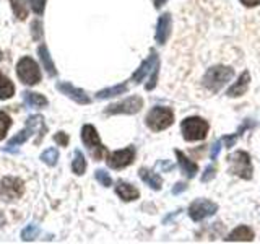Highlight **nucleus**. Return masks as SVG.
Returning a JSON list of instances; mask_svg holds the SVG:
<instances>
[{
    "label": "nucleus",
    "instance_id": "nucleus-1",
    "mask_svg": "<svg viewBox=\"0 0 260 244\" xmlns=\"http://www.w3.org/2000/svg\"><path fill=\"white\" fill-rule=\"evenodd\" d=\"M233 77H234V69L226 67V65H215V67H211L205 72V75L202 78V86L208 93L215 95L228 81H231Z\"/></svg>",
    "mask_w": 260,
    "mask_h": 244
},
{
    "label": "nucleus",
    "instance_id": "nucleus-2",
    "mask_svg": "<svg viewBox=\"0 0 260 244\" xmlns=\"http://www.w3.org/2000/svg\"><path fill=\"white\" fill-rule=\"evenodd\" d=\"M158 73H159V59H158L156 51L151 49L150 55L146 57V60L142 62V65L132 75V81L134 83H142V81L150 75V80H148V83L145 85V88L148 89V92H151L158 83Z\"/></svg>",
    "mask_w": 260,
    "mask_h": 244
},
{
    "label": "nucleus",
    "instance_id": "nucleus-3",
    "mask_svg": "<svg viewBox=\"0 0 260 244\" xmlns=\"http://www.w3.org/2000/svg\"><path fill=\"white\" fill-rule=\"evenodd\" d=\"M182 129V137L187 142H197V140H203L208 134V122L202 117H187L182 120L181 124Z\"/></svg>",
    "mask_w": 260,
    "mask_h": 244
},
{
    "label": "nucleus",
    "instance_id": "nucleus-4",
    "mask_svg": "<svg viewBox=\"0 0 260 244\" xmlns=\"http://www.w3.org/2000/svg\"><path fill=\"white\" fill-rule=\"evenodd\" d=\"M174 120V114L169 108H165V106H156L153 108L148 116H146V126H148L154 132H159V130L168 129Z\"/></svg>",
    "mask_w": 260,
    "mask_h": 244
},
{
    "label": "nucleus",
    "instance_id": "nucleus-5",
    "mask_svg": "<svg viewBox=\"0 0 260 244\" xmlns=\"http://www.w3.org/2000/svg\"><path fill=\"white\" fill-rule=\"evenodd\" d=\"M81 140H83L88 151L91 153V157L96 161L103 160L106 148L101 143V138H100V135H98V130L93 126H89V124L83 126V129H81Z\"/></svg>",
    "mask_w": 260,
    "mask_h": 244
},
{
    "label": "nucleus",
    "instance_id": "nucleus-6",
    "mask_svg": "<svg viewBox=\"0 0 260 244\" xmlns=\"http://www.w3.org/2000/svg\"><path fill=\"white\" fill-rule=\"evenodd\" d=\"M16 75L24 85H36L41 81V70L39 65L31 59V57H23L16 64Z\"/></svg>",
    "mask_w": 260,
    "mask_h": 244
},
{
    "label": "nucleus",
    "instance_id": "nucleus-7",
    "mask_svg": "<svg viewBox=\"0 0 260 244\" xmlns=\"http://www.w3.org/2000/svg\"><path fill=\"white\" fill-rule=\"evenodd\" d=\"M230 173L234 176H239L242 179H249L252 177V163L250 157L247 151H236L230 155Z\"/></svg>",
    "mask_w": 260,
    "mask_h": 244
},
{
    "label": "nucleus",
    "instance_id": "nucleus-8",
    "mask_svg": "<svg viewBox=\"0 0 260 244\" xmlns=\"http://www.w3.org/2000/svg\"><path fill=\"white\" fill-rule=\"evenodd\" d=\"M142 108H143L142 98L140 96H130L124 101L108 106L104 112L108 114V116H114V114H137Z\"/></svg>",
    "mask_w": 260,
    "mask_h": 244
},
{
    "label": "nucleus",
    "instance_id": "nucleus-9",
    "mask_svg": "<svg viewBox=\"0 0 260 244\" xmlns=\"http://www.w3.org/2000/svg\"><path fill=\"white\" fill-rule=\"evenodd\" d=\"M218 210V205L215 202L207 200V199H199L190 203L189 207V217L193 220V222H202L207 217L215 215Z\"/></svg>",
    "mask_w": 260,
    "mask_h": 244
},
{
    "label": "nucleus",
    "instance_id": "nucleus-10",
    "mask_svg": "<svg viewBox=\"0 0 260 244\" xmlns=\"http://www.w3.org/2000/svg\"><path fill=\"white\" fill-rule=\"evenodd\" d=\"M134 158H135L134 146H127V148H124V150H117V151L108 153L106 161H108L109 168H112V169H122V168H127L128 165H132Z\"/></svg>",
    "mask_w": 260,
    "mask_h": 244
},
{
    "label": "nucleus",
    "instance_id": "nucleus-11",
    "mask_svg": "<svg viewBox=\"0 0 260 244\" xmlns=\"http://www.w3.org/2000/svg\"><path fill=\"white\" fill-rule=\"evenodd\" d=\"M23 192H24V182L20 177L7 176L2 179V182H0V194H2L7 200L20 199Z\"/></svg>",
    "mask_w": 260,
    "mask_h": 244
},
{
    "label": "nucleus",
    "instance_id": "nucleus-12",
    "mask_svg": "<svg viewBox=\"0 0 260 244\" xmlns=\"http://www.w3.org/2000/svg\"><path fill=\"white\" fill-rule=\"evenodd\" d=\"M57 89H59L60 93H63L65 96H69L70 100L78 103V104H89V103H91L89 96L83 92V89L73 86L72 83H69V81H60V83H57Z\"/></svg>",
    "mask_w": 260,
    "mask_h": 244
},
{
    "label": "nucleus",
    "instance_id": "nucleus-13",
    "mask_svg": "<svg viewBox=\"0 0 260 244\" xmlns=\"http://www.w3.org/2000/svg\"><path fill=\"white\" fill-rule=\"evenodd\" d=\"M169 36H171V15L162 13L156 23V35H154V39H156L158 44H166Z\"/></svg>",
    "mask_w": 260,
    "mask_h": 244
},
{
    "label": "nucleus",
    "instance_id": "nucleus-14",
    "mask_svg": "<svg viewBox=\"0 0 260 244\" xmlns=\"http://www.w3.org/2000/svg\"><path fill=\"white\" fill-rule=\"evenodd\" d=\"M249 83H250V73L247 70H244L241 73V77L238 78V81L228 89V96L230 98H236V96H242V95H246L247 92V88H249Z\"/></svg>",
    "mask_w": 260,
    "mask_h": 244
},
{
    "label": "nucleus",
    "instance_id": "nucleus-15",
    "mask_svg": "<svg viewBox=\"0 0 260 244\" xmlns=\"http://www.w3.org/2000/svg\"><path fill=\"white\" fill-rule=\"evenodd\" d=\"M176 157H177V161H179V166H181L182 173L187 177H193L195 174L199 173V165H197V163H193L190 158H187L181 150H176Z\"/></svg>",
    "mask_w": 260,
    "mask_h": 244
},
{
    "label": "nucleus",
    "instance_id": "nucleus-16",
    "mask_svg": "<svg viewBox=\"0 0 260 244\" xmlns=\"http://www.w3.org/2000/svg\"><path fill=\"white\" fill-rule=\"evenodd\" d=\"M116 192L119 197L124 200V202H132V200H137L138 195H140V192H138V189H135V187L132 184L128 182H124V181H119L117 186H116Z\"/></svg>",
    "mask_w": 260,
    "mask_h": 244
},
{
    "label": "nucleus",
    "instance_id": "nucleus-17",
    "mask_svg": "<svg viewBox=\"0 0 260 244\" xmlns=\"http://www.w3.org/2000/svg\"><path fill=\"white\" fill-rule=\"evenodd\" d=\"M138 176L142 177V181L146 182L153 191H159L161 186H162V179L156 174L153 173L151 169H146V168H142L140 171H138Z\"/></svg>",
    "mask_w": 260,
    "mask_h": 244
},
{
    "label": "nucleus",
    "instance_id": "nucleus-18",
    "mask_svg": "<svg viewBox=\"0 0 260 244\" xmlns=\"http://www.w3.org/2000/svg\"><path fill=\"white\" fill-rule=\"evenodd\" d=\"M252 239H254V231L246 225L238 226L226 238V241H252Z\"/></svg>",
    "mask_w": 260,
    "mask_h": 244
},
{
    "label": "nucleus",
    "instance_id": "nucleus-19",
    "mask_svg": "<svg viewBox=\"0 0 260 244\" xmlns=\"http://www.w3.org/2000/svg\"><path fill=\"white\" fill-rule=\"evenodd\" d=\"M255 126V120H250V119H246L244 120V124L238 129V132H234L233 135H224L223 138H221V143H224V146L226 148H231V146H234V143H236V140L242 135V132H246L247 129H250V127H254Z\"/></svg>",
    "mask_w": 260,
    "mask_h": 244
},
{
    "label": "nucleus",
    "instance_id": "nucleus-20",
    "mask_svg": "<svg viewBox=\"0 0 260 244\" xmlns=\"http://www.w3.org/2000/svg\"><path fill=\"white\" fill-rule=\"evenodd\" d=\"M38 54H39V59H41V62H43V67L46 69V72L51 77H55L57 70H55V65H54L52 59H51V54H49V51H47V46L46 44L39 46L38 47Z\"/></svg>",
    "mask_w": 260,
    "mask_h": 244
},
{
    "label": "nucleus",
    "instance_id": "nucleus-21",
    "mask_svg": "<svg viewBox=\"0 0 260 244\" xmlns=\"http://www.w3.org/2000/svg\"><path fill=\"white\" fill-rule=\"evenodd\" d=\"M31 135H32V129L26 126V127H24V129L21 130V132H18V134H16V135H15V137L12 138V140L7 143V148H5V150H7V151H12V150L15 148V146H18V145H23V143L26 142V140H28V138H29Z\"/></svg>",
    "mask_w": 260,
    "mask_h": 244
},
{
    "label": "nucleus",
    "instance_id": "nucleus-22",
    "mask_svg": "<svg viewBox=\"0 0 260 244\" xmlns=\"http://www.w3.org/2000/svg\"><path fill=\"white\" fill-rule=\"evenodd\" d=\"M26 126L32 129V132H39L36 143H39L41 140H43V135L46 132V126H44V119L43 117H41V116H31L26 120Z\"/></svg>",
    "mask_w": 260,
    "mask_h": 244
},
{
    "label": "nucleus",
    "instance_id": "nucleus-23",
    "mask_svg": "<svg viewBox=\"0 0 260 244\" xmlns=\"http://www.w3.org/2000/svg\"><path fill=\"white\" fill-rule=\"evenodd\" d=\"M127 92V85L122 83V85H116V86H111V88H104L101 92L96 93V98L98 100H108V98H112V96H117V95H122Z\"/></svg>",
    "mask_w": 260,
    "mask_h": 244
},
{
    "label": "nucleus",
    "instance_id": "nucleus-24",
    "mask_svg": "<svg viewBox=\"0 0 260 244\" xmlns=\"http://www.w3.org/2000/svg\"><path fill=\"white\" fill-rule=\"evenodd\" d=\"M15 95V86L2 72H0V100H8Z\"/></svg>",
    "mask_w": 260,
    "mask_h": 244
},
{
    "label": "nucleus",
    "instance_id": "nucleus-25",
    "mask_svg": "<svg viewBox=\"0 0 260 244\" xmlns=\"http://www.w3.org/2000/svg\"><path fill=\"white\" fill-rule=\"evenodd\" d=\"M24 103L31 108H44L47 106V100L39 93H31V92H26L24 93Z\"/></svg>",
    "mask_w": 260,
    "mask_h": 244
},
{
    "label": "nucleus",
    "instance_id": "nucleus-26",
    "mask_svg": "<svg viewBox=\"0 0 260 244\" xmlns=\"http://www.w3.org/2000/svg\"><path fill=\"white\" fill-rule=\"evenodd\" d=\"M72 169L75 174H83L85 169H86V161H85V157L83 153H81L80 150H75V153H73V161H72Z\"/></svg>",
    "mask_w": 260,
    "mask_h": 244
},
{
    "label": "nucleus",
    "instance_id": "nucleus-27",
    "mask_svg": "<svg viewBox=\"0 0 260 244\" xmlns=\"http://www.w3.org/2000/svg\"><path fill=\"white\" fill-rule=\"evenodd\" d=\"M15 16L18 20H24L28 16V0H10Z\"/></svg>",
    "mask_w": 260,
    "mask_h": 244
},
{
    "label": "nucleus",
    "instance_id": "nucleus-28",
    "mask_svg": "<svg viewBox=\"0 0 260 244\" xmlns=\"http://www.w3.org/2000/svg\"><path fill=\"white\" fill-rule=\"evenodd\" d=\"M41 160H43L47 166H55L57 160H59V151L55 148H47L43 155H41Z\"/></svg>",
    "mask_w": 260,
    "mask_h": 244
},
{
    "label": "nucleus",
    "instance_id": "nucleus-29",
    "mask_svg": "<svg viewBox=\"0 0 260 244\" xmlns=\"http://www.w3.org/2000/svg\"><path fill=\"white\" fill-rule=\"evenodd\" d=\"M12 126V119L7 112H0V140H4L8 129Z\"/></svg>",
    "mask_w": 260,
    "mask_h": 244
},
{
    "label": "nucleus",
    "instance_id": "nucleus-30",
    "mask_svg": "<svg viewBox=\"0 0 260 244\" xmlns=\"http://www.w3.org/2000/svg\"><path fill=\"white\" fill-rule=\"evenodd\" d=\"M39 234V226L38 225H28L21 231V239L23 241H32Z\"/></svg>",
    "mask_w": 260,
    "mask_h": 244
},
{
    "label": "nucleus",
    "instance_id": "nucleus-31",
    "mask_svg": "<svg viewBox=\"0 0 260 244\" xmlns=\"http://www.w3.org/2000/svg\"><path fill=\"white\" fill-rule=\"evenodd\" d=\"M96 181L100 182L101 186H104V187H109L111 184H112V179H111V176L106 173V171H103V169H98L96 171Z\"/></svg>",
    "mask_w": 260,
    "mask_h": 244
},
{
    "label": "nucleus",
    "instance_id": "nucleus-32",
    "mask_svg": "<svg viewBox=\"0 0 260 244\" xmlns=\"http://www.w3.org/2000/svg\"><path fill=\"white\" fill-rule=\"evenodd\" d=\"M31 29H32V39L35 41H39L43 38V23L39 20H35L31 23Z\"/></svg>",
    "mask_w": 260,
    "mask_h": 244
},
{
    "label": "nucleus",
    "instance_id": "nucleus-33",
    "mask_svg": "<svg viewBox=\"0 0 260 244\" xmlns=\"http://www.w3.org/2000/svg\"><path fill=\"white\" fill-rule=\"evenodd\" d=\"M46 7V0H31V8L36 15H43Z\"/></svg>",
    "mask_w": 260,
    "mask_h": 244
},
{
    "label": "nucleus",
    "instance_id": "nucleus-34",
    "mask_svg": "<svg viewBox=\"0 0 260 244\" xmlns=\"http://www.w3.org/2000/svg\"><path fill=\"white\" fill-rule=\"evenodd\" d=\"M215 173H216V168H215V165H210V166H207V169H205V174L202 176V181H203V182H208L210 179H213V177H215Z\"/></svg>",
    "mask_w": 260,
    "mask_h": 244
},
{
    "label": "nucleus",
    "instance_id": "nucleus-35",
    "mask_svg": "<svg viewBox=\"0 0 260 244\" xmlns=\"http://www.w3.org/2000/svg\"><path fill=\"white\" fill-rule=\"evenodd\" d=\"M219 150H221V140H216L213 145H211L210 158H211V160H216V158H218V155H219Z\"/></svg>",
    "mask_w": 260,
    "mask_h": 244
},
{
    "label": "nucleus",
    "instance_id": "nucleus-36",
    "mask_svg": "<svg viewBox=\"0 0 260 244\" xmlns=\"http://www.w3.org/2000/svg\"><path fill=\"white\" fill-rule=\"evenodd\" d=\"M54 140L59 143L60 146H65L69 143V135L67 134H63V132H57L55 137H54Z\"/></svg>",
    "mask_w": 260,
    "mask_h": 244
},
{
    "label": "nucleus",
    "instance_id": "nucleus-37",
    "mask_svg": "<svg viewBox=\"0 0 260 244\" xmlns=\"http://www.w3.org/2000/svg\"><path fill=\"white\" fill-rule=\"evenodd\" d=\"M241 4L247 8H252V7H257L260 5V0H241Z\"/></svg>",
    "mask_w": 260,
    "mask_h": 244
},
{
    "label": "nucleus",
    "instance_id": "nucleus-38",
    "mask_svg": "<svg viewBox=\"0 0 260 244\" xmlns=\"http://www.w3.org/2000/svg\"><path fill=\"white\" fill-rule=\"evenodd\" d=\"M185 189V184H182V182H179V184H176V187L173 189V194H179L181 191H184Z\"/></svg>",
    "mask_w": 260,
    "mask_h": 244
},
{
    "label": "nucleus",
    "instance_id": "nucleus-39",
    "mask_svg": "<svg viewBox=\"0 0 260 244\" xmlns=\"http://www.w3.org/2000/svg\"><path fill=\"white\" fill-rule=\"evenodd\" d=\"M0 60H2V51H0Z\"/></svg>",
    "mask_w": 260,
    "mask_h": 244
}]
</instances>
